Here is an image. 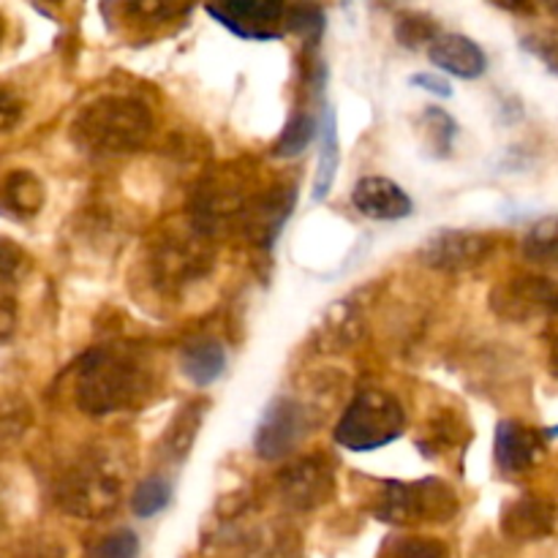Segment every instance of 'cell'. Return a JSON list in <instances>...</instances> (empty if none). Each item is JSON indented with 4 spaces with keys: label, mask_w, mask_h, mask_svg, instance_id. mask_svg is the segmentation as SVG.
<instances>
[{
    "label": "cell",
    "mask_w": 558,
    "mask_h": 558,
    "mask_svg": "<svg viewBox=\"0 0 558 558\" xmlns=\"http://www.w3.org/2000/svg\"><path fill=\"white\" fill-rule=\"evenodd\" d=\"M490 308L507 322H534L558 316V283L543 276H515L490 292Z\"/></svg>",
    "instance_id": "obj_8"
},
{
    "label": "cell",
    "mask_w": 558,
    "mask_h": 558,
    "mask_svg": "<svg viewBox=\"0 0 558 558\" xmlns=\"http://www.w3.org/2000/svg\"><path fill=\"white\" fill-rule=\"evenodd\" d=\"M213 234H207L194 218L183 223H174L163 234H158L147 245L145 259V281L158 298L178 300L180 294L210 272L216 251L210 243Z\"/></svg>",
    "instance_id": "obj_2"
},
{
    "label": "cell",
    "mask_w": 558,
    "mask_h": 558,
    "mask_svg": "<svg viewBox=\"0 0 558 558\" xmlns=\"http://www.w3.org/2000/svg\"><path fill=\"white\" fill-rule=\"evenodd\" d=\"M409 82H412L414 87H423V90L434 93V96H441V98H450L452 96L450 82H447L445 76L430 74V71H420V74H414Z\"/></svg>",
    "instance_id": "obj_33"
},
{
    "label": "cell",
    "mask_w": 558,
    "mask_h": 558,
    "mask_svg": "<svg viewBox=\"0 0 558 558\" xmlns=\"http://www.w3.org/2000/svg\"><path fill=\"white\" fill-rule=\"evenodd\" d=\"M20 118H22V101H16L11 87H3V93H0V120H3V131L14 129V123Z\"/></svg>",
    "instance_id": "obj_34"
},
{
    "label": "cell",
    "mask_w": 558,
    "mask_h": 558,
    "mask_svg": "<svg viewBox=\"0 0 558 558\" xmlns=\"http://www.w3.org/2000/svg\"><path fill=\"white\" fill-rule=\"evenodd\" d=\"M338 163H341V145H338V120L336 109L325 107L322 114V150L319 161H316V174H314V202H325L330 196L332 185H336Z\"/></svg>",
    "instance_id": "obj_19"
},
{
    "label": "cell",
    "mask_w": 558,
    "mask_h": 558,
    "mask_svg": "<svg viewBox=\"0 0 558 558\" xmlns=\"http://www.w3.org/2000/svg\"><path fill=\"white\" fill-rule=\"evenodd\" d=\"M420 136H423V147L434 158H450L452 147H456L458 123L445 112L441 107H425L420 114Z\"/></svg>",
    "instance_id": "obj_22"
},
{
    "label": "cell",
    "mask_w": 558,
    "mask_h": 558,
    "mask_svg": "<svg viewBox=\"0 0 558 558\" xmlns=\"http://www.w3.org/2000/svg\"><path fill=\"white\" fill-rule=\"evenodd\" d=\"M180 371L194 387H210L227 368V349L218 338L202 336L185 343L178 354Z\"/></svg>",
    "instance_id": "obj_17"
},
{
    "label": "cell",
    "mask_w": 558,
    "mask_h": 558,
    "mask_svg": "<svg viewBox=\"0 0 558 558\" xmlns=\"http://www.w3.org/2000/svg\"><path fill=\"white\" fill-rule=\"evenodd\" d=\"M205 409H207L205 401H199V403L194 401L174 414V420L169 423L167 434H163V439H161V452L167 461H178V463L185 461V456L191 452V447H194V441H196V434H199V428H202Z\"/></svg>",
    "instance_id": "obj_20"
},
{
    "label": "cell",
    "mask_w": 558,
    "mask_h": 558,
    "mask_svg": "<svg viewBox=\"0 0 558 558\" xmlns=\"http://www.w3.org/2000/svg\"><path fill=\"white\" fill-rule=\"evenodd\" d=\"M523 256L534 265L543 267H558V216L543 218L534 223L521 243Z\"/></svg>",
    "instance_id": "obj_23"
},
{
    "label": "cell",
    "mask_w": 558,
    "mask_h": 558,
    "mask_svg": "<svg viewBox=\"0 0 558 558\" xmlns=\"http://www.w3.org/2000/svg\"><path fill=\"white\" fill-rule=\"evenodd\" d=\"M439 36V22L430 14H423V11H403L396 20V38L407 49H420L425 44L430 47Z\"/></svg>",
    "instance_id": "obj_25"
},
{
    "label": "cell",
    "mask_w": 558,
    "mask_h": 558,
    "mask_svg": "<svg viewBox=\"0 0 558 558\" xmlns=\"http://www.w3.org/2000/svg\"><path fill=\"white\" fill-rule=\"evenodd\" d=\"M316 120L308 112H298L289 118V123L283 125L281 136L272 145V156L276 158H294L316 140Z\"/></svg>",
    "instance_id": "obj_26"
},
{
    "label": "cell",
    "mask_w": 558,
    "mask_h": 558,
    "mask_svg": "<svg viewBox=\"0 0 558 558\" xmlns=\"http://www.w3.org/2000/svg\"><path fill=\"white\" fill-rule=\"evenodd\" d=\"M352 202L365 218H374V221H401L414 210L407 191L387 178L360 180L352 191Z\"/></svg>",
    "instance_id": "obj_14"
},
{
    "label": "cell",
    "mask_w": 558,
    "mask_h": 558,
    "mask_svg": "<svg viewBox=\"0 0 558 558\" xmlns=\"http://www.w3.org/2000/svg\"><path fill=\"white\" fill-rule=\"evenodd\" d=\"M396 558H450V550L441 539H430V537H414V539H403L398 545Z\"/></svg>",
    "instance_id": "obj_32"
},
{
    "label": "cell",
    "mask_w": 558,
    "mask_h": 558,
    "mask_svg": "<svg viewBox=\"0 0 558 558\" xmlns=\"http://www.w3.org/2000/svg\"><path fill=\"white\" fill-rule=\"evenodd\" d=\"M294 185H272V189H267L265 194H259V199L254 202V207H251V213L245 216V232H248V238L254 240V243L259 245H272L276 243L278 232L283 229V223H287L289 213H292L294 207Z\"/></svg>",
    "instance_id": "obj_15"
},
{
    "label": "cell",
    "mask_w": 558,
    "mask_h": 558,
    "mask_svg": "<svg viewBox=\"0 0 558 558\" xmlns=\"http://www.w3.org/2000/svg\"><path fill=\"white\" fill-rule=\"evenodd\" d=\"M156 390V365L142 349L114 343L82 357L74 379L76 407L90 417L134 412Z\"/></svg>",
    "instance_id": "obj_1"
},
{
    "label": "cell",
    "mask_w": 558,
    "mask_h": 558,
    "mask_svg": "<svg viewBox=\"0 0 558 558\" xmlns=\"http://www.w3.org/2000/svg\"><path fill=\"white\" fill-rule=\"evenodd\" d=\"M458 494L439 477H423L414 483L385 480L376 494L374 518L390 526H414V523H447L458 515Z\"/></svg>",
    "instance_id": "obj_4"
},
{
    "label": "cell",
    "mask_w": 558,
    "mask_h": 558,
    "mask_svg": "<svg viewBox=\"0 0 558 558\" xmlns=\"http://www.w3.org/2000/svg\"><path fill=\"white\" fill-rule=\"evenodd\" d=\"M363 336V319L352 303H336L325 314V325L316 330V343L322 352H343L354 347Z\"/></svg>",
    "instance_id": "obj_18"
},
{
    "label": "cell",
    "mask_w": 558,
    "mask_h": 558,
    "mask_svg": "<svg viewBox=\"0 0 558 558\" xmlns=\"http://www.w3.org/2000/svg\"><path fill=\"white\" fill-rule=\"evenodd\" d=\"M207 14L227 27L229 33L248 41H272L283 36V22H287L289 9L281 3H262V0H248V3H218L205 5Z\"/></svg>",
    "instance_id": "obj_11"
},
{
    "label": "cell",
    "mask_w": 558,
    "mask_h": 558,
    "mask_svg": "<svg viewBox=\"0 0 558 558\" xmlns=\"http://www.w3.org/2000/svg\"><path fill=\"white\" fill-rule=\"evenodd\" d=\"M314 428L303 401L292 396H278L267 403L254 434V450L262 461H281Z\"/></svg>",
    "instance_id": "obj_7"
},
{
    "label": "cell",
    "mask_w": 558,
    "mask_h": 558,
    "mask_svg": "<svg viewBox=\"0 0 558 558\" xmlns=\"http://www.w3.org/2000/svg\"><path fill=\"white\" fill-rule=\"evenodd\" d=\"M494 251V240L488 234L469 232V229H441L434 238L425 240L420 248V262L439 272H466L483 265Z\"/></svg>",
    "instance_id": "obj_10"
},
{
    "label": "cell",
    "mask_w": 558,
    "mask_h": 558,
    "mask_svg": "<svg viewBox=\"0 0 558 558\" xmlns=\"http://www.w3.org/2000/svg\"><path fill=\"white\" fill-rule=\"evenodd\" d=\"M521 47L543 60L548 71L558 74V31H532L521 38Z\"/></svg>",
    "instance_id": "obj_30"
},
{
    "label": "cell",
    "mask_w": 558,
    "mask_h": 558,
    "mask_svg": "<svg viewBox=\"0 0 558 558\" xmlns=\"http://www.w3.org/2000/svg\"><path fill=\"white\" fill-rule=\"evenodd\" d=\"M548 9H550V11H554V14L558 16V3H550V5H548Z\"/></svg>",
    "instance_id": "obj_38"
},
{
    "label": "cell",
    "mask_w": 558,
    "mask_h": 558,
    "mask_svg": "<svg viewBox=\"0 0 558 558\" xmlns=\"http://www.w3.org/2000/svg\"><path fill=\"white\" fill-rule=\"evenodd\" d=\"M407 412L401 401L385 390H360L338 420L336 441L352 452H374L401 439Z\"/></svg>",
    "instance_id": "obj_5"
},
{
    "label": "cell",
    "mask_w": 558,
    "mask_h": 558,
    "mask_svg": "<svg viewBox=\"0 0 558 558\" xmlns=\"http://www.w3.org/2000/svg\"><path fill=\"white\" fill-rule=\"evenodd\" d=\"M123 496V480L104 456H87L65 469L54 485V501L63 512L87 521L112 515Z\"/></svg>",
    "instance_id": "obj_6"
},
{
    "label": "cell",
    "mask_w": 558,
    "mask_h": 558,
    "mask_svg": "<svg viewBox=\"0 0 558 558\" xmlns=\"http://www.w3.org/2000/svg\"><path fill=\"white\" fill-rule=\"evenodd\" d=\"M278 494L289 510H316L336 494V466L325 456L300 458L278 474Z\"/></svg>",
    "instance_id": "obj_9"
},
{
    "label": "cell",
    "mask_w": 558,
    "mask_h": 558,
    "mask_svg": "<svg viewBox=\"0 0 558 558\" xmlns=\"http://www.w3.org/2000/svg\"><path fill=\"white\" fill-rule=\"evenodd\" d=\"M543 434H545V439H554V436H558V425H556V428H548V430H543Z\"/></svg>",
    "instance_id": "obj_37"
},
{
    "label": "cell",
    "mask_w": 558,
    "mask_h": 558,
    "mask_svg": "<svg viewBox=\"0 0 558 558\" xmlns=\"http://www.w3.org/2000/svg\"><path fill=\"white\" fill-rule=\"evenodd\" d=\"M461 430H463V420L456 417V412L436 414V417L428 423V428H425V434L420 436L417 447L428 458H436L439 452L458 447V441H461Z\"/></svg>",
    "instance_id": "obj_24"
},
{
    "label": "cell",
    "mask_w": 558,
    "mask_h": 558,
    "mask_svg": "<svg viewBox=\"0 0 558 558\" xmlns=\"http://www.w3.org/2000/svg\"><path fill=\"white\" fill-rule=\"evenodd\" d=\"M31 270V256L22 248H16L9 238H3L0 248V281H3V294H11V289L22 281Z\"/></svg>",
    "instance_id": "obj_28"
},
{
    "label": "cell",
    "mask_w": 558,
    "mask_h": 558,
    "mask_svg": "<svg viewBox=\"0 0 558 558\" xmlns=\"http://www.w3.org/2000/svg\"><path fill=\"white\" fill-rule=\"evenodd\" d=\"M558 510L545 496H521L501 512V532L515 543H537L554 534Z\"/></svg>",
    "instance_id": "obj_13"
},
{
    "label": "cell",
    "mask_w": 558,
    "mask_h": 558,
    "mask_svg": "<svg viewBox=\"0 0 558 558\" xmlns=\"http://www.w3.org/2000/svg\"><path fill=\"white\" fill-rule=\"evenodd\" d=\"M287 27L308 38L311 44H319L322 33H325V14L316 5H294V9H289Z\"/></svg>",
    "instance_id": "obj_29"
},
{
    "label": "cell",
    "mask_w": 558,
    "mask_h": 558,
    "mask_svg": "<svg viewBox=\"0 0 558 558\" xmlns=\"http://www.w3.org/2000/svg\"><path fill=\"white\" fill-rule=\"evenodd\" d=\"M96 558H140V537L131 529H118L96 545Z\"/></svg>",
    "instance_id": "obj_31"
},
{
    "label": "cell",
    "mask_w": 558,
    "mask_h": 558,
    "mask_svg": "<svg viewBox=\"0 0 558 558\" xmlns=\"http://www.w3.org/2000/svg\"><path fill=\"white\" fill-rule=\"evenodd\" d=\"M428 58L436 69L458 76V80H477L488 69V58L469 36L461 33H441L428 47Z\"/></svg>",
    "instance_id": "obj_16"
},
{
    "label": "cell",
    "mask_w": 558,
    "mask_h": 558,
    "mask_svg": "<svg viewBox=\"0 0 558 558\" xmlns=\"http://www.w3.org/2000/svg\"><path fill=\"white\" fill-rule=\"evenodd\" d=\"M22 558H58V556H54L49 548H38V550H33V554H27V556H22Z\"/></svg>",
    "instance_id": "obj_36"
},
{
    "label": "cell",
    "mask_w": 558,
    "mask_h": 558,
    "mask_svg": "<svg viewBox=\"0 0 558 558\" xmlns=\"http://www.w3.org/2000/svg\"><path fill=\"white\" fill-rule=\"evenodd\" d=\"M172 501V485L167 477H147L131 494V510L136 518H153L163 512Z\"/></svg>",
    "instance_id": "obj_27"
},
{
    "label": "cell",
    "mask_w": 558,
    "mask_h": 558,
    "mask_svg": "<svg viewBox=\"0 0 558 558\" xmlns=\"http://www.w3.org/2000/svg\"><path fill=\"white\" fill-rule=\"evenodd\" d=\"M494 456L501 474H507V477H521V474H529L534 466L543 463L545 434L518 423V420H501L496 425Z\"/></svg>",
    "instance_id": "obj_12"
},
{
    "label": "cell",
    "mask_w": 558,
    "mask_h": 558,
    "mask_svg": "<svg viewBox=\"0 0 558 558\" xmlns=\"http://www.w3.org/2000/svg\"><path fill=\"white\" fill-rule=\"evenodd\" d=\"M47 199V191L44 183L27 169H14V172L5 174L3 180V207L5 213H14L20 218L36 216L44 207Z\"/></svg>",
    "instance_id": "obj_21"
},
{
    "label": "cell",
    "mask_w": 558,
    "mask_h": 558,
    "mask_svg": "<svg viewBox=\"0 0 558 558\" xmlns=\"http://www.w3.org/2000/svg\"><path fill=\"white\" fill-rule=\"evenodd\" d=\"M548 368H550V376H554V379H558V338H554V343H550Z\"/></svg>",
    "instance_id": "obj_35"
},
{
    "label": "cell",
    "mask_w": 558,
    "mask_h": 558,
    "mask_svg": "<svg viewBox=\"0 0 558 558\" xmlns=\"http://www.w3.org/2000/svg\"><path fill=\"white\" fill-rule=\"evenodd\" d=\"M153 131V118L131 96H101L85 104L71 123V140L90 156H125L140 150Z\"/></svg>",
    "instance_id": "obj_3"
}]
</instances>
